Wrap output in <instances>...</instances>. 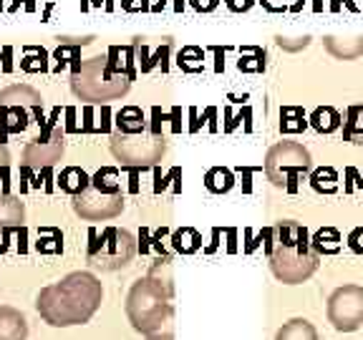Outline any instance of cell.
<instances>
[{"label": "cell", "instance_id": "4316f807", "mask_svg": "<svg viewBox=\"0 0 363 340\" xmlns=\"http://www.w3.org/2000/svg\"><path fill=\"white\" fill-rule=\"evenodd\" d=\"M313 187L325 194L335 192V189H338V174H335L330 166H323V169H318L315 174H313Z\"/></svg>", "mask_w": 363, "mask_h": 340}, {"label": "cell", "instance_id": "cb8c5ba5", "mask_svg": "<svg viewBox=\"0 0 363 340\" xmlns=\"http://www.w3.org/2000/svg\"><path fill=\"white\" fill-rule=\"evenodd\" d=\"M308 126V119L303 116V108L298 106H285L283 108V121H280V131L285 134H298Z\"/></svg>", "mask_w": 363, "mask_h": 340}, {"label": "cell", "instance_id": "ba28073f", "mask_svg": "<svg viewBox=\"0 0 363 340\" xmlns=\"http://www.w3.org/2000/svg\"><path fill=\"white\" fill-rule=\"evenodd\" d=\"M136 252V242L131 232L108 227L101 234L91 232L89 244V262L101 267V270H121L131 262Z\"/></svg>", "mask_w": 363, "mask_h": 340}, {"label": "cell", "instance_id": "484cf974", "mask_svg": "<svg viewBox=\"0 0 363 340\" xmlns=\"http://www.w3.org/2000/svg\"><path fill=\"white\" fill-rule=\"evenodd\" d=\"M240 71H252V74H260L262 68H265V53L255 45H247L242 48V56H240V63H238Z\"/></svg>", "mask_w": 363, "mask_h": 340}, {"label": "cell", "instance_id": "d6a6232c", "mask_svg": "<svg viewBox=\"0 0 363 340\" xmlns=\"http://www.w3.org/2000/svg\"><path fill=\"white\" fill-rule=\"evenodd\" d=\"M225 3H227V8L235 13H245L255 6V0H225Z\"/></svg>", "mask_w": 363, "mask_h": 340}, {"label": "cell", "instance_id": "f546056e", "mask_svg": "<svg viewBox=\"0 0 363 340\" xmlns=\"http://www.w3.org/2000/svg\"><path fill=\"white\" fill-rule=\"evenodd\" d=\"M53 58H56V71H58V74H61V68H66L68 61H74V71L81 66V61H79V45H61Z\"/></svg>", "mask_w": 363, "mask_h": 340}, {"label": "cell", "instance_id": "5b68a950", "mask_svg": "<svg viewBox=\"0 0 363 340\" xmlns=\"http://www.w3.org/2000/svg\"><path fill=\"white\" fill-rule=\"evenodd\" d=\"M74 212L81 220H89V222H101V220L119 217L124 212V194L119 189V174H116V169H111V166L99 169L96 176L79 194H74Z\"/></svg>", "mask_w": 363, "mask_h": 340}, {"label": "cell", "instance_id": "4dcf8cb0", "mask_svg": "<svg viewBox=\"0 0 363 340\" xmlns=\"http://www.w3.org/2000/svg\"><path fill=\"white\" fill-rule=\"evenodd\" d=\"M8 166H11V154H8L6 144L0 142V179L8 181Z\"/></svg>", "mask_w": 363, "mask_h": 340}, {"label": "cell", "instance_id": "8fae6325", "mask_svg": "<svg viewBox=\"0 0 363 340\" xmlns=\"http://www.w3.org/2000/svg\"><path fill=\"white\" fill-rule=\"evenodd\" d=\"M30 116H35L33 108L13 103V106H0V142L6 134H21L28 129ZM38 119V116H35Z\"/></svg>", "mask_w": 363, "mask_h": 340}, {"label": "cell", "instance_id": "d4e9b609", "mask_svg": "<svg viewBox=\"0 0 363 340\" xmlns=\"http://www.w3.org/2000/svg\"><path fill=\"white\" fill-rule=\"evenodd\" d=\"M199 244H202V237H199V232L192 230V227H184V230H179V232L174 234V247L179 249L182 255H192V252H197Z\"/></svg>", "mask_w": 363, "mask_h": 340}, {"label": "cell", "instance_id": "8992f818", "mask_svg": "<svg viewBox=\"0 0 363 340\" xmlns=\"http://www.w3.org/2000/svg\"><path fill=\"white\" fill-rule=\"evenodd\" d=\"M111 154L129 169H152L167 154V139L157 131H136V134H116L111 136Z\"/></svg>", "mask_w": 363, "mask_h": 340}, {"label": "cell", "instance_id": "836d02e7", "mask_svg": "<svg viewBox=\"0 0 363 340\" xmlns=\"http://www.w3.org/2000/svg\"><path fill=\"white\" fill-rule=\"evenodd\" d=\"M262 8L270 13H283L285 11V0H260Z\"/></svg>", "mask_w": 363, "mask_h": 340}, {"label": "cell", "instance_id": "ac0fdd59", "mask_svg": "<svg viewBox=\"0 0 363 340\" xmlns=\"http://www.w3.org/2000/svg\"><path fill=\"white\" fill-rule=\"evenodd\" d=\"M343 139L351 144H363V103L348 108L343 121Z\"/></svg>", "mask_w": 363, "mask_h": 340}, {"label": "cell", "instance_id": "44dd1931", "mask_svg": "<svg viewBox=\"0 0 363 340\" xmlns=\"http://www.w3.org/2000/svg\"><path fill=\"white\" fill-rule=\"evenodd\" d=\"M89 174H86L84 169H79V166H68V169L61 171V176H58V184H61V189H66L71 197L74 194H79L81 189L89 184Z\"/></svg>", "mask_w": 363, "mask_h": 340}, {"label": "cell", "instance_id": "7c38bea8", "mask_svg": "<svg viewBox=\"0 0 363 340\" xmlns=\"http://www.w3.org/2000/svg\"><path fill=\"white\" fill-rule=\"evenodd\" d=\"M0 340H28V320L11 305H0Z\"/></svg>", "mask_w": 363, "mask_h": 340}, {"label": "cell", "instance_id": "e0dca14e", "mask_svg": "<svg viewBox=\"0 0 363 340\" xmlns=\"http://www.w3.org/2000/svg\"><path fill=\"white\" fill-rule=\"evenodd\" d=\"M325 48L340 61H353L363 53V38L351 40H338V38H325Z\"/></svg>", "mask_w": 363, "mask_h": 340}, {"label": "cell", "instance_id": "30bf717a", "mask_svg": "<svg viewBox=\"0 0 363 340\" xmlns=\"http://www.w3.org/2000/svg\"><path fill=\"white\" fill-rule=\"evenodd\" d=\"M63 149H66V134L61 131V126L48 124L38 139H33L23 149V166L28 171L51 169L61 162Z\"/></svg>", "mask_w": 363, "mask_h": 340}, {"label": "cell", "instance_id": "1f68e13d", "mask_svg": "<svg viewBox=\"0 0 363 340\" xmlns=\"http://www.w3.org/2000/svg\"><path fill=\"white\" fill-rule=\"evenodd\" d=\"M189 3H192V8L199 13H210L220 6V0H189Z\"/></svg>", "mask_w": 363, "mask_h": 340}, {"label": "cell", "instance_id": "4fadbf2b", "mask_svg": "<svg viewBox=\"0 0 363 340\" xmlns=\"http://www.w3.org/2000/svg\"><path fill=\"white\" fill-rule=\"evenodd\" d=\"M23 220H26V207H23L21 197L8 192L0 194V232L6 234L11 230H21Z\"/></svg>", "mask_w": 363, "mask_h": 340}, {"label": "cell", "instance_id": "7a4b0ae2", "mask_svg": "<svg viewBox=\"0 0 363 340\" xmlns=\"http://www.w3.org/2000/svg\"><path fill=\"white\" fill-rule=\"evenodd\" d=\"M265 252L272 275L283 285H301L311 280L320 262L308 230L290 220L265 230Z\"/></svg>", "mask_w": 363, "mask_h": 340}, {"label": "cell", "instance_id": "6da1fadb", "mask_svg": "<svg viewBox=\"0 0 363 340\" xmlns=\"http://www.w3.org/2000/svg\"><path fill=\"white\" fill-rule=\"evenodd\" d=\"M104 300V288L94 272H71L58 283L40 290L35 307L51 328L84 325L96 315Z\"/></svg>", "mask_w": 363, "mask_h": 340}, {"label": "cell", "instance_id": "277c9868", "mask_svg": "<svg viewBox=\"0 0 363 340\" xmlns=\"http://www.w3.org/2000/svg\"><path fill=\"white\" fill-rule=\"evenodd\" d=\"M131 86V79L119 71H113L108 58H89L74 71L71 79V89L81 101L89 103H106L113 98L126 96V91Z\"/></svg>", "mask_w": 363, "mask_h": 340}, {"label": "cell", "instance_id": "52a82bcc", "mask_svg": "<svg viewBox=\"0 0 363 340\" xmlns=\"http://www.w3.org/2000/svg\"><path fill=\"white\" fill-rule=\"evenodd\" d=\"M311 166H313L311 154L298 142L275 144L265 157V174L275 187H285L288 184L290 189H295L298 174L311 171Z\"/></svg>", "mask_w": 363, "mask_h": 340}, {"label": "cell", "instance_id": "ffe728a7", "mask_svg": "<svg viewBox=\"0 0 363 340\" xmlns=\"http://www.w3.org/2000/svg\"><path fill=\"white\" fill-rule=\"evenodd\" d=\"M106 58H108V63H111L113 71H119V74L129 76V79L134 81V51H131V48H119V45H113Z\"/></svg>", "mask_w": 363, "mask_h": 340}, {"label": "cell", "instance_id": "5bb4252c", "mask_svg": "<svg viewBox=\"0 0 363 340\" xmlns=\"http://www.w3.org/2000/svg\"><path fill=\"white\" fill-rule=\"evenodd\" d=\"M13 103H21V106L33 108L35 116H38V121H43V116H40L43 98H40V94H35L30 86H11V89L0 91V106H13Z\"/></svg>", "mask_w": 363, "mask_h": 340}, {"label": "cell", "instance_id": "9a60e30c", "mask_svg": "<svg viewBox=\"0 0 363 340\" xmlns=\"http://www.w3.org/2000/svg\"><path fill=\"white\" fill-rule=\"evenodd\" d=\"M275 340H318V330L306 317H293L275 333Z\"/></svg>", "mask_w": 363, "mask_h": 340}, {"label": "cell", "instance_id": "83f0119b", "mask_svg": "<svg viewBox=\"0 0 363 340\" xmlns=\"http://www.w3.org/2000/svg\"><path fill=\"white\" fill-rule=\"evenodd\" d=\"M45 51L38 45H26V58H23V71H45Z\"/></svg>", "mask_w": 363, "mask_h": 340}, {"label": "cell", "instance_id": "7402d4cb", "mask_svg": "<svg viewBox=\"0 0 363 340\" xmlns=\"http://www.w3.org/2000/svg\"><path fill=\"white\" fill-rule=\"evenodd\" d=\"M235 184V176L230 169H222V166H215V169L207 171V176H204V187L210 189V192L215 194H222V192H230Z\"/></svg>", "mask_w": 363, "mask_h": 340}, {"label": "cell", "instance_id": "9c48e42d", "mask_svg": "<svg viewBox=\"0 0 363 340\" xmlns=\"http://www.w3.org/2000/svg\"><path fill=\"white\" fill-rule=\"evenodd\" d=\"M328 323L338 333H353L363 325V288L343 285L328 298Z\"/></svg>", "mask_w": 363, "mask_h": 340}, {"label": "cell", "instance_id": "3957f363", "mask_svg": "<svg viewBox=\"0 0 363 340\" xmlns=\"http://www.w3.org/2000/svg\"><path fill=\"white\" fill-rule=\"evenodd\" d=\"M172 298L149 278L136 280L126 295V317L131 328L147 340H174Z\"/></svg>", "mask_w": 363, "mask_h": 340}, {"label": "cell", "instance_id": "603a6c76", "mask_svg": "<svg viewBox=\"0 0 363 340\" xmlns=\"http://www.w3.org/2000/svg\"><path fill=\"white\" fill-rule=\"evenodd\" d=\"M202 61H204V53L197 45H184L179 51V56H177V66L182 71H187V74H199L202 71Z\"/></svg>", "mask_w": 363, "mask_h": 340}, {"label": "cell", "instance_id": "e575fe53", "mask_svg": "<svg viewBox=\"0 0 363 340\" xmlns=\"http://www.w3.org/2000/svg\"><path fill=\"white\" fill-rule=\"evenodd\" d=\"M11 53H13V48L11 45H6V48H3V71H6V74H11V68H13Z\"/></svg>", "mask_w": 363, "mask_h": 340}, {"label": "cell", "instance_id": "d590c367", "mask_svg": "<svg viewBox=\"0 0 363 340\" xmlns=\"http://www.w3.org/2000/svg\"><path fill=\"white\" fill-rule=\"evenodd\" d=\"M0 11H3V0H0Z\"/></svg>", "mask_w": 363, "mask_h": 340}, {"label": "cell", "instance_id": "2e32d148", "mask_svg": "<svg viewBox=\"0 0 363 340\" xmlns=\"http://www.w3.org/2000/svg\"><path fill=\"white\" fill-rule=\"evenodd\" d=\"M308 124H311L318 134H333V131L343 124V116H340L333 106H318L315 111L311 113Z\"/></svg>", "mask_w": 363, "mask_h": 340}, {"label": "cell", "instance_id": "d6986e66", "mask_svg": "<svg viewBox=\"0 0 363 340\" xmlns=\"http://www.w3.org/2000/svg\"><path fill=\"white\" fill-rule=\"evenodd\" d=\"M116 126H119L121 134H136V131H144V113L139 106H124L116 113Z\"/></svg>", "mask_w": 363, "mask_h": 340}, {"label": "cell", "instance_id": "f1b7e54d", "mask_svg": "<svg viewBox=\"0 0 363 340\" xmlns=\"http://www.w3.org/2000/svg\"><path fill=\"white\" fill-rule=\"evenodd\" d=\"M338 232L335 230H320V232L315 234V239H313V247L318 249V252H338Z\"/></svg>", "mask_w": 363, "mask_h": 340}]
</instances>
